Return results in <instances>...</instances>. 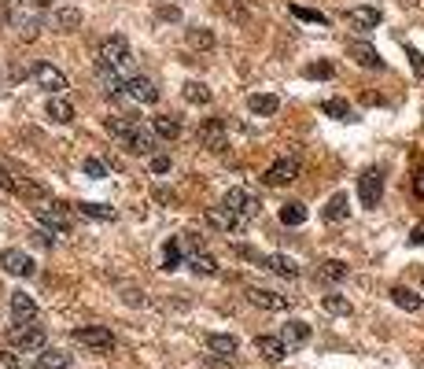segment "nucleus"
<instances>
[{
  "label": "nucleus",
  "instance_id": "nucleus-1",
  "mask_svg": "<svg viewBox=\"0 0 424 369\" xmlns=\"http://www.w3.org/2000/svg\"><path fill=\"white\" fill-rule=\"evenodd\" d=\"M45 8H48V0H8V26L22 41H33L41 34Z\"/></svg>",
  "mask_w": 424,
  "mask_h": 369
},
{
  "label": "nucleus",
  "instance_id": "nucleus-2",
  "mask_svg": "<svg viewBox=\"0 0 424 369\" xmlns=\"http://www.w3.org/2000/svg\"><path fill=\"white\" fill-rule=\"evenodd\" d=\"M96 67L126 74V71L133 67V52H130V41H126L122 34H111L107 41L100 45V52H96Z\"/></svg>",
  "mask_w": 424,
  "mask_h": 369
},
{
  "label": "nucleus",
  "instance_id": "nucleus-3",
  "mask_svg": "<svg viewBox=\"0 0 424 369\" xmlns=\"http://www.w3.org/2000/svg\"><path fill=\"white\" fill-rule=\"evenodd\" d=\"M384 196V170L369 166L362 170V178H358V200H362V207H377Z\"/></svg>",
  "mask_w": 424,
  "mask_h": 369
},
{
  "label": "nucleus",
  "instance_id": "nucleus-4",
  "mask_svg": "<svg viewBox=\"0 0 424 369\" xmlns=\"http://www.w3.org/2000/svg\"><path fill=\"white\" fill-rule=\"evenodd\" d=\"M8 344L22 351H41L45 347V328H37L30 321H19L15 328H8Z\"/></svg>",
  "mask_w": 424,
  "mask_h": 369
},
{
  "label": "nucleus",
  "instance_id": "nucleus-5",
  "mask_svg": "<svg viewBox=\"0 0 424 369\" xmlns=\"http://www.w3.org/2000/svg\"><path fill=\"white\" fill-rule=\"evenodd\" d=\"M74 340H78L82 347H93V351H111L114 347L111 328H104V325H82V328H74Z\"/></svg>",
  "mask_w": 424,
  "mask_h": 369
},
{
  "label": "nucleus",
  "instance_id": "nucleus-6",
  "mask_svg": "<svg viewBox=\"0 0 424 369\" xmlns=\"http://www.w3.org/2000/svg\"><path fill=\"white\" fill-rule=\"evenodd\" d=\"M37 222L52 233H70V215H67V203H52V207H33Z\"/></svg>",
  "mask_w": 424,
  "mask_h": 369
},
{
  "label": "nucleus",
  "instance_id": "nucleus-7",
  "mask_svg": "<svg viewBox=\"0 0 424 369\" xmlns=\"http://www.w3.org/2000/svg\"><path fill=\"white\" fill-rule=\"evenodd\" d=\"M30 74H33V82L41 85V89H48L52 96H59V92L67 89V74H63V71H56L52 63H37V67H33Z\"/></svg>",
  "mask_w": 424,
  "mask_h": 369
},
{
  "label": "nucleus",
  "instance_id": "nucleus-8",
  "mask_svg": "<svg viewBox=\"0 0 424 369\" xmlns=\"http://www.w3.org/2000/svg\"><path fill=\"white\" fill-rule=\"evenodd\" d=\"M207 226L222 229V233H236V229L248 226V218L236 215V210H229V207H211L207 210Z\"/></svg>",
  "mask_w": 424,
  "mask_h": 369
},
{
  "label": "nucleus",
  "instance_id": "nucleus-9",
  "mask_svg": "<svg viewBox=\"0 0 424 369\" xmlns=\"http://www.w3.org/2000/svg\"><path fill=\"white\" fill-rule=\"evenodd\" d=\"M347 56H351L358 67H365V71H384V59H380V52L372 48L369 41H351L347 45Z\"/></svg>",
  "mask_w": 424,
  "mask_h": 369
},
{
  "label": "nucleus",
  "instance_id": "nucleus-10",
  "mask_svg": "<svg viewBox=\"0 0 424 369\" xmlns=\"http://www.w3.org/2000/svg\"><path fill=\"white\" fill-rule=\"evenodd\" d=\"M0 266H4V273H11V277H30L33 259L26 252H19V247H8V252H0Z\"/></svg>",
  "mask_w": 424,
  "mask_h": 369
},
{
  "label": "nucleus",
  "instance_id": "nucleus-11",
  "mask_svg": "<svg viewBox=\"0 0 424 369\" xmlns=\"http://www.w3.org/2000/svg\"><path fill=\"white\" fill-rule=\"evenodd\" d=\"M295 178H299V159H277V163L262 174V181L273 184V189H280V184H288V181H295Z\"/></svg>",
  "mask_w": 424,
  "mask_h": 369
},
{
  "label": "nucleus",
  "instance_id": "nucleus-12",
  "mask_svg": "<svg viewBox=\"0 0 424 369\" xmlns=\"http://www.w3.org/2000/svg\"><path fill=\"white\" fill-rule=\"evenodd\" d=\"M199 140L207 144L211 152H225L229 148V133H225V122L222 118H211V122L199 126Z\"/></svg>",
  "mask_w": 424,
  "mask_h": 369
},
{
  "label": "nucleus",
  "instance_id": "nucleus-13",
  "mask_svg": "<svg viewBox=\"0 0 424 369\" xmlns=\"http://www.w3.org/2000/svg\"><path fill=\"white\" fill-rule=\"evenodd\" d=\"M222 207L236 210V215H243V218H255V215H259V200H251L243 189H229L225 200H222Z\"/></svg>",
  "mask_w": 424,
  "mask_h": 369
},
{
  "label": "nucleus",
  "instance_id": "nucleus-14",
  "mask_svg": "<svg viewBox=\"0 0 424 369\" xmlns=\"http://www.w3.org/2000/svg\"><path fill=\"white\" fill-rule=\"evenodd\" d=\"M126 92L137 100V103H159V89L148 82V78H140V74H133V78H126Z\"/></svg>",
  "mask_w": 424,
  "mask_h": 369
},
{
  "label": "nucleus",
  "instance_id": "nucleus-15",
  "mask_svg": "<svg viewBox=\"0 0 424 369\" xmlns=\"http://www.w3.org/2000/svg\"><path fill=\"white\" fill-rule=\"evenodd\" d=\"M347 22H351L354 30H377L384 22V11L380 8H351L347 11Z\"/></svg>",
  "mask_w": 424,
  "mask_h": 369
},
{
  "label": "nucleus",
  "instance_id": "nucleus-16",
  "mask_svg": "<svg viewBox=\"0 0 424 369\" xmlns=\"http://www.w3.org/2000/svg\"><path fill=\"white\" fill-rule=\"evenodd\" d=\"M248 299L262 310H288V296H277L269 288H248Z\"/></svg>",
  "mask_w": 424,
  "mask_h": 369
},
{
  "label": "nucleus",
  "instance_id": "nucleus-17",
  "mask_svg": "<svg viewBox=\"0 0 424 369\" xmlns=\"http://www.w3.org/2000/svg\"><path fill=\"white\" fill-rule=\"evenodd\" d=\"M255 351H259L266 362H280L288 354V344L280 336H259V340H255Z\"/></svg>",
  "mask_w": 424,
  "mask_h": 369
},
{
  "label": "nucleus",
  "instance_id": "nucleus-18",
  "mask_svg": "<svg viewBox=\"0 0 424 369\" xmlns=\"http://www.w3.org/2000/svg\"><path fill=\"white\" fill-rule=\"evenodd\" d=\"M236 336H225V333H211L207 336V351L214 354V359H229L233 362V354H236Z\"/></svg>",
  "mask_w": 424,
  "mask_h": 369
},
{
  "label": "nucleus",
  "instance_id": "nucleus-19",
  "mask_svg": "<svg viewBox=\"0 0 424 369\" xmlns=\"http://www.w3.org/2000/svg\"><path fill=\"white\" fill-rule=\"evenodd\" d=\"M248 111L259 115V118H269L280 111V100L273 96V92H255V96H248Z\"/></svg>",
  "mask_w": 424,
  "mask_h": 369
},
{
  "label": "nucleus",
  "instance_id": "nucleus-20",
  "mask_svg": "<svg viewBox=\"0 0 424 369\" xmlns=\"http://www.w3.org/2000/svg\"><path fill=\"white\" fill-rule=\"evenodd\" d=\"M262 266L273 270L277 277H288V281H295V277H299V266H295V259H288V255H266Z\"/></svg>",
  "mask_w": 424,
  "mask_h": 369
},
{
  "label": "nucleus",
  "instance_id": "nucleus-21",
  "mask_svg": "<svg viewBox=\"0 0 424 369\" xmlns=\"http://www.w3.org/2000/svg\"><path fill=\"white\" fill-rule=\"evenodd\" d=\"M15 196H22V200H33V203H45L48 200L45 184L33 181V178H15Z\"/></svg>",
  "mask_w": 424,
  "mask_h": 369
},
{
  "label": "nucleus",
  "instance_id": "nucleus-22",
  "mask_svg": "<svg viewBox=\"0 0 424 369\" xmlns=\"http://www.w3.org/2000/svg\"><path fill=\"white\" fill-rule=\"evenodd\" d=\"M11 314H15V321H33L37 318V303L26 292H11Z\"/></svg>",
  "mask_w": 424,
  "mask_h": 369
},
{
  "label": "nucleus",
  "instance_id": "nucleus-23",
  "mask_svg": "<svg viewBox=\"0 0 424 369\" xmlns=\"http://www.w3.org/2000/svg\"><path fill=\"white\" fill-rule=\"evenodd\" d=\"M280 340H285L288 347H303L306 340H310V325L295 318V321H288V325H285V333H280Z\"/></svg>",
  "mask_w": 424,
  "mask_h": 369
},
{
  "label": "nucleus",
  "instance_id": "nucleus-24",
  "mask_svg": "<svg viewBox=\"0 0 424 369\" xmlns=\"http://www.w3.org/2000/svg\"><path fill=\"white\" fill-rule=\"evenodd\" d=\"M126 144H130V152H137V155H151V152H156V137H151V133H148V129L140 126V122H137L133 137L126 140Z\"/></svg>",
  "mask_w": 424,
  "mask_h": 369
},
{
  "label": "nucleus",
  "instance_id": "nucleus-25",
  "mask_svg": "<svg viewBox=\"0 0 424 369\" xmlns=\"http://www.w3.org/2000/svg\"><path fill=\"white\" fill-rule=\"evenodd\" d=\"M151 129H156L162 140H177V137H181V122H177V118H170V115L151 118Z\"/></svg>",
  "mask_w": 424,
  "mask_h": 369
},
{
  "label": "nucleus",
  "instance_id": "nucleus-26",
  "mask_svg": "<svg viewBox=\"0 0 424 369\" xmlns=\"http://www.w3.org/2000/svg\"><path fill=\"white\" fill-rule=\"evenodd\" d=\"M185 41H188L192 48H199V52H211V48H214V34L207 30V26H188Z\"/></svg>",
  "mask_w": 424,
  "mask_h": 369
},
{
  "label": "nucleus",
  "instance_id": "nucleus-27",
  "mask_svg": "<svg viewBox=\"0 0 424 369\" xmlns=\"http://www.w3.org/2000/svg\"><path fill=\"white\" fill-rule=\"evenodd\" d=\"M351 215V203H347V192H336L332 200L325 203V222H343Z\"/></svg>",
  "mask_w": 424,
  "mask_h": 369
},
{
  "label": "nucleus",
  "instance_id": "nucleus-28",
  "mask_svg": "<svg viewBox=\"0 0 424 369\" xmlns=\"http://www.w3.org/2000/svg\"><path fill=\"white\" fill-rule=\"evenodd\" d=\"M48 118L59 122V126H67V122H74V108L67 100H59V96H48Z\"/></svg>",
  "mask_w": 424,
  "mask_h": 369
},
{
  "label": "nucleus",
  "instance_id": "nucleus-29",
  "mask_svg": "<svg viewBox=\"0 0 424 369\" xmlns=\"http://www.w3.org/2000/svg\"><path fill=\"white\" fill-rule=\"evenodd\" d=\"M391 303H395V307H402V310H421L424 307V299L417 292H409V288H402V284L391 288Z\"/></svg>",
  "mask_w": 424,
  "mask_h": 369
},
{
  "label": "nucleus",
  "instance_id": "nucleus-30",
  "mask_svg": "<svg viewBox=\"0 0 424 369\" xmlns=\"http://www.w3.org/2000/svg\"><path fill=\"white\" fill-rule=\"evenodd\" d=\"M188 266L196 270V273H203V277H214L218 273V259L207 255V252H192L188 255Z\"/></svg>",
  "mask_w": 424,
  "mask_h": 369
},
{
  "label": "nucleus",
  "instance_id": "nucleus-31",
  "mask_svg": "<svg viewBox=\"0 0 424 369\" xmlns=\"http://www.w3.org/2000/svg\"><path fill=\"white\" fill-rule=\"evenodd\" d=\"M280 222H285V226H303V222H306V207L299 200H288L285 207H280Z\"/></svg>",
  "mask_w": 424,
  "mask_h": 369
},
{
  "label": "nucleus",
  "instance_id": "nucleus-32",
  "mask_svg": "<svg viewBox=\"0 0 424 369\" xmlns=\"http://www.w3.org/2000/svg\"><path fill=\"white\" fill-rule=\"evenodd\" d=\"M107 133L111 137H119V140H130L133 137V129H137V122H133V118H107Z\"/></svg>",
  "mask_w": 424,
  "mask_h": 369
},
{
  "label": "nucleus",
  "instance_id": "nucleus-33",
  "mask_svg": "<svg viewBox=\"0 0 424 369\" xmlns=\"http://www.w3.org/2000/svg\"><path fill=\"white\" fill-rule=\"evenodd\" d=\"M52 22L59 26V30H78V26H82V11L78 8H59L52 15Z\"/></svg>",
  "mask_w": 424,
  "mask_h": 369
},
{
  "label": "nucleus",
  "instance_id": "nucleus-34",
  "mask_svg": "<svg viewBox=\"0 0 424 369\" xmlns=\"http://www.w3.org/2000/svg\"><path fill=\"white\" fill-rule=\"evenodd\" d=\"M37 366H41V369H70L74 359H70V354H63V351H45L41 359H37Z\"/></svg>",
  "mask_w": 424,
  "mask_h": 369
},
{
  "label": "nucleus",
  "instance_id": "nucleus-35",
  "mask_svg": "<svg viewBox=\"0 0 424 369\" xmlns=\"http://www.w3.org/2000/svg\"><path fill=\"white\" fill-rule=\"evenodd\" d=\"M321 111H325L328 118H340V122H351V103H347V100H325V103H321Z\"/></svg>",
  "mask_w": 424,
  "mask_h": 369
},
{
  "label": "nucleus",
  "instance_id": "nucleus-36",
  "mask_svg": "<svg viewBox=\"0 0 424 369\" xmlns=\"http://www.w3.org/2000/svg\"><path fill=\"white\" fill-rule=\"evenodd\" d=\"M185 100L188 103H211V89L203 82H185Z\"/></svg>",
  "mask_w": 424,
  "mask_h": 369
},
{
  "label": "nucleus",
  "instance_id": "nucleus-37",
  "mask_svg": "<svg viewBox=\"0 0 424 369\" xmlns=\"http://www.w3.org/2000/svg\"><path fill=\"white\" fill-rule=\"evenodd\" d=\"M321 307H325L328 314H336V318H347V314H351V299H343V296H325V299H321Z\"/></svg>",
  "mask_w": 424,
  "mask_h": 369
},
{
  "label": "nucleus",
  "instance_id": "nucleus-38",
  "mask_svg": "<svg viewBox=\"0 0 424 369\" xmlns=\"http://www.w3.org/2000/svg\"><path fill=\"white\" fill-rule=\"evenodd\" d=\"M295 19H303V22H317V26H328V15L325 11H314V8H299V4H292L288 8Z\"/></svg>",
  "mask_w": 424,
  "mask_h": 369
},
{
  "label": "nucleus",
  "instance_id": "nucleus-39",
  "mask_svg": "<svg viewBox=\"0 0 424 369\" xmlns=\"http://www.w3.org/2000/svg\"><path fill=\"white\" fill-rule=\"evenodd\" d=\"M181 266V240H170L162 247V270H177Z\"/></svg>",
  "mask_w": 424,
  "mask_h": 369
},
{
  "label": "nucleus",
  "instance_id": "nucleus-40",
  "mask_svg": "<svg viewBox=\"0 0 424 369\" xmlns=\"http://www.w3.org/2000/svg\"><path fill=\"white\" fill-rule=\"evenodd\" d=\"M321 277H328V281H343V277H347V262L325 259V262H321Z\"/></svg>",
  "mask_w": 424,
  "mask_h": 369
},
{
  "label": "nucleus",
  "instance_id": "nucleus-41",
  "mask_svg": "<svg viewBox=\"0 0 424 369\" xmlns=\"http://www.w3.org/2000/svg\"><path fill=\"white\" fill-rule=\"evenodd\" d=\"M78 210H82L85 218H96V222H111L114 218V210L111 207H100V203H82Z\"/></svg>",
  "mask_w": 424,
  "mask_h": 369
},
{
  "label": "nucleus",
  "instance_id": "nucleus-42",
  "mask_svg": "<svg viewBox=\"0 0 424 369\" xmlns=\"http://www.w3.org/2000/svg\"><path fill=\"white\" fill-rule=\"evenodd\" d=\"M306 78H321V82H328L332 74H336V67H332V63H310V67L303 71Z\"/></svg>",
  "mask_w": 424,
  "mask_h": 369
},
{
  "label": "nucleus",
  "instance_id": "nucleus-43",
  "mask_svg": "<svg viewBox=\"0 0 424 369\" xmlns=\"http://www.w3.org/2000/svg\"><path fill=\"white\" fill-rule=\"evenodd\" d=\"M82 170H85L89 178H107V170H104V163H100V159H93V155H89V159L82 163Z\"/></svg>",
  "mask_w": 424,
  "mask_h": 369
},
{
  "label": "nucleus",
  "instance_id": "nucleus-44",
  "mask_svg": "<svg viewBox=\"0 0 424 369\" xmlns=\"http://www.w3.org/2000/svg\"><path fill=\"white\" fill-rule=\"evenodd\" d=\"M406 56H409V67H414V74L424 78V56H421V52L417 48H406Z\"/></svg>",
  "mask_w": 424,
  "mask_h": 369
},
{
  "label": "nucleus",
  "instance_id": "nucleus-45",
  "mask_svg": "<svg viewBox=\"0 0 424 369\" xmlns=\"http://www.w3.org/2000/svg\"><path fill=\"white\" fill-rule=\"evenodd\" d=\"M151 174H170V159L166 155H151Z\"/></svg>",
  "mask_w": 424,
  "mask_h": 369
},
{
  "label": "nucleus",
  "instance_id": "nucleus-46",
  "mask_svg": "<svg viewBox=\"0 0 424 369\" xmlns=\"http://www.w3.org/2000/svg\"><path fill=\"white\" fill-rule=\"evenodd\" d=\"M0 189H4V192H15V178L4 170V163H0Z\"/></svg>",
  "mask_w": 424,
  "mask_h": 369
},
{
  "label": "nucleus",
  "instance_id": "nucleus-47",
  "mask_svg": "<svg viewBox=\"0 0 424 369\" xmlns=\"http://www.w3.org/2000/svg\"><path fill=\"white\" fill-rule=\"evenodd\" d=\"M0 369H19V359L11 351H0Z\"/></svg>",
  "mask_w": 424,
  "mask_h": 369
},
{
  "label": "nucleus",
  "instance_id": "nucleus-48",
  "mask_svg": "<svg viewBox=\"0 0 424 369\" xmlns=\"http://www.w3.org/2000/svg\"><path fill=\"white\" fill-rule=\"evenodd\" d=\"M414 196H417V200H424V166L414 174Z\"/></svg>",
  "mask_w": 424,
  "mask_h": 369
},
{
  "label": "nucleus",
  "instance_id": "nucleus-49",
  "mask_svg": "<svg viewBox=\"0 0 424 369\" xmlns=\"http://www.w3.org/2000/svg\"><path fill=\"white\" fill-rule=\"evenodd\" d=\"M126 303H130V307H144V292H133V288H126Z\"/></svg>",
  "mask_w": 424,
  "mask_h": 369
},
{
  "label": "nucleus",
  "instance_id": "nucleus-50",
  "mask_svg": "<svg viewBox=\"0 0 424 369\" xmlns=\"http://www.w3.org/2000/svg\"><path fill=\"white\" fill-rule=\"evenodd\" d=\"M159 15L170 19V22H177V19H181V11H177V8H159Z\"/></svg>",
  "mask_w": 424,
  "mask_h": 369
},
{
  "label": "nucleus",
  "instance_id": "nucleus-51",
  "mask_svg": "<svg viewBox=\"0 0 424 369\" xmlns=\"http://www.w3.org/2000/svg\"><path fill=\"white\" fill-rule=\"evenodd\" d=\"M409 244H417V247L424 244V226H417V229H414V236H409Z\"/></svg>",
  "mask_w": 424,
  "mask_h": 369
},
{
  "label": "nucleus",
  "instance_id": "nucleus-52",
  "mask_svg": "<svg viewBox=\"0 0 424 369\" xmlns=\"http://www.w3.org/2000/svg\"><path fill=\"white\" fill-rule=\"evenodd\" d=\"M156 196H159V200H162V203H177V196H174V192H166V189H159Z\"/></svg>",
  "mask_w": 424,
  "mask_h": 369
},
{
  "label": "nucleus",
  "instance_id": "nucleus-53",
  "mask_svg": "<svg viewBox=\"0 0 424 369\" xmlns=\"http://www.w3.org/2000/svg\"><path fill=\"white\" fill-rule=\"evenodd\" d=\"M0 22H8V0H0Z\"/></svg>",
  "mask_w": 424,
  "mask_h": 369
}]
</instances>
